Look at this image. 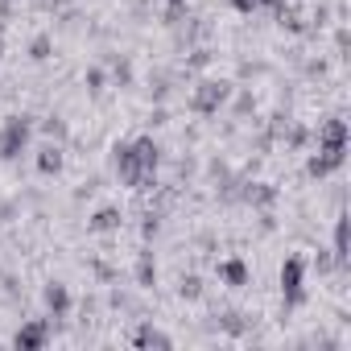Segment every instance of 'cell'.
<instances>
[{
	"instance_id": "21",
	"label": "cell",
	"mask_w": 351,
	"mask_h": 351,
	"mask_svg": "<svg viewBox=\"0 0 351 351\" xmlns=\"http://www.w3.org/2000/svg\"><path fill=\"white\" fill-rule=\"evenodd\" d=\"M161 232V211H145V223H141V236L145 240H153Z\"/></svg>"
},
{
	"instance_id": "26",
	"label": "cell",
	"mask_w": 351,
	"mask_h": 351,
	"mask_svg": "<svg viewBox=\"0 0 351 351\" xmlns=\"http://www.w3.org/2000/svg\"><path fill=\"white\" fill-rule=\"evenodd\" d=\"M232 9H236V13H256L261 5H256V0H232Z\"/></svg>"
},
{
	"instance_id": "31",
	"label": "cell",
	"mask_w": 351,
	"mask_h": 351,
	"mask_svg": "<svg viewBox=\"0 0 351 351\" xmlns=\"http://www.w3.org/2000/svg\"><path fill=\"white\" fill-rule=\"evenodd\" d=\"M165 5H169V9H186V0H165Z\"/></svg>"
},
{
	"instance_id": "22",
	"label": "cell",
	"mask_w": 351,
	"mask_h": 351,
	"mask_svg": "<svg viewBox=\"0 0 351 351\" xmlns=\"http://www.w3.org/2000/svg\"><path fill=\"white\" fill-rule=\"evenodd\" d=\"M83 83H87V91H91V95H104V83H108V79H104V71H99V66H91Z\"/></svg>"
},
{
	"instance_id": "27",
	"label": "cell",
	"mask_w": 351,
	"mask_h": 351,
	"mask_svg": "<svg viewBox=\"0 0 351 351\" xmlns=\"http://www.w3.org/2000/svg\"><path fill=\"white\" fill-rule=\"evenodd\" d=\"M66 5H71V0H42V9H46V13H62Z\"/></svg>"
},
{
	"instance_id": "24",
	"label": "cell",
	"mask_w": 351,
	"mask_h": 351,
	"mask_svg": "<svg viewBox=\"0 0 351 351\" xmlns=\"http://www.w3.org/2000/svg\"><path fill=\"white\" fill-rule=\"evenodd\" d=\"M314 269H318V273L326 277V273H335L339 265H335V256H330V252H318V256H314Z\"/></svg>"
},
{
	"instance_id": "4",
	"label": "cell",
	"mask_w": 351,
	"mask_h": 351,
	"mask_svg": "<svg viewBox=\"0 0 351 351\" xmlns=\"http://www.w3.org/2000/svg\"><path fill=\"white\" fill-rule=\"evenodd\" d=\"M232 91H236V83H228V79H203V83L191 91V108H195L199 116H219V108H228Z\"/></svg>"
},
{
	"instance_id": "11",
	"label": "cell",
	"mask_w": 351,
	"mask_h": 351,
	"mask_svg": "<svg viewBox=\"0 0 351 351\" xmlns=\"http://www.w3.org/2000/svg\"><path fill=\"white\" fill-rule=\"evenodd\" d=\"M330 256H335L339 273H343V269H347V261H351V223H347V215H339V219H335V248H330Z\"/></svg>"
},
{
	"instance_id": "7",
	"label": "cell",
	"mask_w": 351,
	"mask_h": 351,
	"mask_svg": "<svg viewBox=\"0 0 351 351\" xmlns=\"http://www.w3.org/2000/svg\"><path fill=\"white\" fill-rule=\"evenodd\" d=\"M38 173L42 178H58L62 173V165H66V153H62V141H46L42 149H38Z\"/></svg>"
},
{
	"instance_id": "10",
	"label": "cell",
	"mask_w": 351,
	"mask_h": 351,
	"mask_svg": "<svg viewBox=\"0 0 351 351\" xmlns=\"http://www.w3.org/2000/svg\"><path fill=\"white\" fill-rule=\"evenodd\" d=\"M128 145H132L141 169H145V173H157V165H161V145H157L153 136H136V141H128Z\"/></svg>"
},
{
	"instance_id": "15",
	"label": "cell",
	"mask_w": 351,
	"mask_h": 351,
	"mask_svg": "<svg viewBox=\"0 0 351 351\" xmlns=\"http://www.w3.org/2000/svg\"><path fill=\"white\" fill-rule=\"evenodd\" d=\"M132 343H136V347H173V339H169L165 330H157L153 322H141L136 335H132Z\"/></svg>"
},
{
	"instance_id": "6",
	"label": "cell",
	"mask_w": 351,
	"mask_h": 351,
	"mask_svg": "<svg viewBox=\"0 0 351 351\" xmlns=\"http://www.w3.org/2000/svg\"><path fill=\"white\" fill-rule=\"evenodd\" d=\"M50 343V322L46 318H29V322H21V330L13 335V347L17 351H42Z\"/></svg>"
},
{
	"instance_id": "2",
	"label": "cell",
	"mask_w": 351,
	"mask_h": 351,
	"mask_svg": "<svg viewBox=\"0 0 351 351\" xmlns=\"http://www.w3.org/2000/svg\"><path fill=\"white\" fill-rule=\"evenodd\" d=\"M277 285H281V306L298 310L306 302V256H285L281 273H277Z\"/></svg>"
},
{
	"instance_id": "3",
	"label": "cell",
	"mask_w": 351,
	"mask_h": 351,
	"mask_svg": "<svg viewBox=\"0 0 351 351\" xmlns=\"http://www.w3.org/2000/svg\"><path fill=\"white\" fill-rule=\"evenodd\" d=\"M34 136V116H9L0 124V161H17L29 149Z\"/></svg>"
},
{
	"instance_id": "29",
	"label": "cell",
	"mask_w": 351,
	"mask_h": 351,
	"mask_svg": "<svg viewBox=\"0 0 351 351\" xmlns=\"http://www.w3.org/2000/svg\"><path fill=\"white\" fill-rule=\"evenodd\" d=\"M207 58H211L207 50H195V58H191V66H207Z\"/></svg>"
},
{
	"instance_id": "16",
	"label": "cell",
	"mask_w": 351,
	"mask_h": 351,
	"mask_svg": "<svg viewBox=\"0 0 351 351\" xmlns=\"http://www.w3.org/2000/svg\"><path fill=\"white\" fill-rule=\"evenodd\" d=\"M136 285H141V289L157 285V261H153V252H149V248L136 256Z\"/></svg>"
},
{
	"instance_id": "25",
	"label": "cell",
	"mask_w": 351,
	"mask_h": 351,
	"mask_svg": "<svg viewBox=\"0 0 351 351\" xmlns=\"http://www.w3.org/2000/svg\"><path fill=\"white\" fill-rule=\"evenodd\" d=\"M116 83H120V87H128V83H132V66H128L124 58L116 62Z\"/></svg>"
},
{
	"instance_id": "13",
	"label": "cell",
	"mask_w": 351,
	"mask_h": 351,
	"mask_svg": "<svg viewBox=\"0 0 351 351\" xmlns=\"http://www.w3.org/2000/svg\"><path fill=\"white\" fill-rule=\"evenodd\" d=\"M219 281H223L228 289H244V285L252 281V273H248V265H244L240 256H228V261L219 265Z\"/></svg>"
},
{
	"instance_id": "23",
	"label": "cell",
	"mask_w": 351,
	"mask_h": 351,
	"mask_svg": "<svg viewBox=\"0 0 351 351\" xmlns=\"http://www.w3.org/2000/svg\"><path fill=\"white\" fill-rule=\"evenodd\" d=\"M149 83H153V99H165L169 95V75H153Z\"/></svg>"
},
{
	"instance_id": "14",
	"label": "cell",
	"mask_w": 351,
	"mask_h": 351,
	"mask_svg": "<svg viewBox=\"0 0 351 351\" xmlns=\"http://www.w3.org/2000/svg\"><path fill=\"white\" fill-rule=\"evenodd\" d=\"M120 223H124L120 207H99V211L87 219V232H99V236H108V232H120Z\"/></svg>"
},
{
	"instance_id": "30",
	"label": "cell",
	"mask_w": 351,
	"mask_h": 351,
	"mask_svg": "<svg viewBox=\"0 0 351 351\" xmlns=\"http://www.w3.org/2000/svg\"><path fill=\"white\" fill-rule=\"evenodd\" d=\"M0 54H5V17H0Z\"/></svg>"
},
{
	"instance_id": "19",
	"label": "cell",
	"mask_w": 351,
	"mask_h": 351,
	"mask_svg": "<svg viewBox=\"0 0 351 351\" xmlns=\"http://www.w3.org/2000/svg\"><path fill=\"white\" fill-rule=\"evenodd\" d=\"M50 54H54V38H50V34H38V38L29 42V58H34V62H46Z\"/></svg>"
},
{
	"instance_id": "8",
	"label": "cell",
	"mask_w": 351,
	"mask_h": 351,
	"mask_svg": "<svg viewBox=\"0 0 351 351\" xmlns=\"http://www.w3.org/2000/svg\"><path fill=\"white\" fill-rule=\"evenodd\" d=\"M347 141H351V128H347V120H343V116H326V120L318 124V145L347 149Z\"/></svg>"
},
{
	"instance_id": "20",
	"label": "cell",
	"mask_w": 351,
	"mask_h": 351,
	"mask_svg": "<svg viewBox=\"0 0 351 351\" xmlns=\"http://www.w3.org/2000/svg\"><path fill=\"white\" fill-rule=\"evenodd\" d=\"M42 132H46L50 141H66V132H71V128H66V120H62V116H46V120H42Z\"/></svg>"
},
{
	"instance_id": "1",
	"label": "cell",
	"mask_w": 351,
	"mask_h": 351,
	"mask_svg": "<svg viewBox=\"0 0 351 351\" xmlns=\"http://www.w3.org/2000/svg\"><path fill=\"white\" fill-rule=\"evenodd\" d=\"M112 165H116L120 186H132V191H153V186H157V173H145V169H141V161H136V153H132L128 141L112 149Z\"/></svg>"
},
{
	"instance_id": "5",
	"label": "cell",
	"mask_w": 351,
	"mask_h": 351,
	"mask_svg": "<svg viewBox=\"0 0 351 351\" xmlns=\"http://www.w3.org/2000/svg\"><path fill=\"white\" fill-rule=\"evenodd\" d=\"M347 165V149H330V145H318V153H310L306 161V173L310 178H330Z\"/></svg>"
},
{
	"instance_id": "12",
	"label": "cell",
	"mask_w": 351,
	"mask_h": 351,
	"mask_svg": "<svg viewBox=\"0 0 351 351\" xmlns=\"http://www.w3.org/2000/svg\"><path fill=\"white\" fill-rule=\"evenodd\" d=\"M42 302H46V310H50L54 318H66V314H71V289H66L62 281H50V285L42 289Z\"/></svg>"
},
{
	"instance_id": "9",
	"label": "cell",
	"mask_w": 351,
	"mask_h": 351,
	"mask_svg": "<svg viewBox=\"0 0 351 351\" xmlns=\"http://www.w3.org/2000/svg\"><path fill=\"white\" fill-rule=\"evenodd\" d=\"M240 203H248V207H256V211H269L273 203H277V191L269 186V182H240V195H236Z\"/></svg>"
},
{
	"instance_id": "17",
	"label": "cell",
	"mask_w": 351,
	"mask_h": 351,
	"mask_svg": "<svg viewBox=\"0 0 351 351\" xmlns=\"http://www.w3.org/2000/svg\"><path fill=\"white\" fill-rule=\"evenodd\" d=\"M219 330H223V335H236V339H240V335L248 330V318H244L240 310H223V314H219Z\"/></svg>"
},
{
	"instance_id": "28",
	"label": "cell",
	"mask_w": 351,
	"mask_h": 351,
	"mask_svg": "<svg viewBox=\"0 0 351 351\" xmlns=\"http://www.w3.org/2000/svg\"><path fill=\"white\" fill-rule=\"evenodd\" d=\"M256 5H265V9H273V13H277V9H285V5H289V0H256Z\"/></svg>"
},
{
	"instance_id": "18",
	"label": "cell",
	"mask_w": 351,
	"mask_h": 351,
	"mask_svg": "<svg viewBox=\"0 0 351 351\" xmlns=\"http://www.w3.org/2000/svg\"><path fill=\"white\" fill-rule=\"evenodd\" d=\"M178 298H182V302H199V298H203V277L186 273V277L178 281Z\"/></svg>"
}]
</instances>
